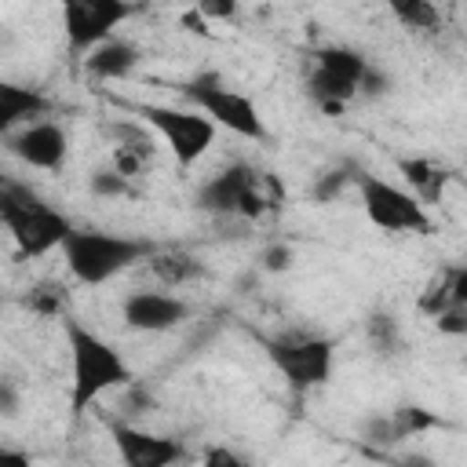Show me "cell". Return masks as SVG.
Masks as SVG:
<instances>
[{
    "instance_id": "6da1fadb",
    "label": "cell",
    "mask_w": 467,
    "mask_h": 467,
    "mask_svg": "<svg viewBox=\"0 0 467 467\" xmlns=\"http://www.w3.org/2000/svg\"><path fill=\"white\" fill-rule=\"evenodd\" d=\"M66 328V350H69V412L84 416L102 394L131 387V365L128 358L102 339L95 328H88L77 317H62Z\"/></svg>"
},
{
    "instance_id": "7a4b0ae2",
    "label": "cell",
    "mask_w": 467,
    "mask_h": 467,
    "mask_svg": "<svg viewBox=\"0 0 467 467\" xmlns=\"http://www.w3.org/2000/svg\"><path fill=\"white\" fill-rule=\"evenodd\" d=\"M157 244L146 237H131V234H113V230H95V226H73L62 241V263L66 270L88 285L99 288L120 274H128L131 266L146 263V255Z\"/></svg>"
},
{
    "instance_id": "3957f363",
    "label": "cell",
    "mask_w": 467,
    "mask_h": 467,
    "mask_svg": "<svg viewBox=\"0 0 467 467\" xmlns=\"http://www.w3.org/2000/svg\"><path fill=\"white\" fill-rule=\"evenodd\" d=\"M0 223L18 252V259H44L55 248H62L66 234L73 230V219L58 212L51 201H44L33 186L7 179L0 190Z\"/></svg>"
},
{
    "instance_id": "277c9868",
    "label": "cell",
    "mask_w": 467,
    "mask_h": 467,
    "mask_svg": "<svg viewBox=\"0 0 467 467\" xmlns=\"http://www.w3.org/2000/svg\"><path fill=\"white\" fill-rule=\"evenodd\" d=\"M281 204V182L270 171H259L248 161H234L219 168L201 190L197 208L215 219H263Z\"/></svg>"
},
{
    "instance_id": "5b68a950",
    "label": "cell",
    "mask_w": 467,
    "mask_h": 467,
    "mask_svg": "<svg viewBox=\"0 0 467 467\" xmlns=\"http://www.w3.org/2000/svg\"><path fill=\"white\" fill-rule=\"evenodd\" d=\"M266 361L274 365V372L296 390H317L332 379L336 368V339L321 336V332H306V328H285L274 336L259 339Z\"/></svg>"
},
{
    "instance_id": "8992f818",
    "label": "cell",
    "mask_w": 467,
    "mask_h": 467,
    "mask_svg": "<svg viewBox=\"0 0 467 467\" xmlns=\"http://www.w3.org/2000/svg\"><path fill=\"white\" fill-rule=\"evenodd\" d=\"M182 99L201 109L215 128H226L241 139H252V142H263L266 139V124H263V113L255 106L252 95H244L241 88H234L226 77H219L215 69H204L190 80L179 84Z\"/></svg>"
},
{
    "instance_id": "52a82bcc",
    "label": "cell",
    "mask_w": 467,
    "mask_h": 467,
    "mask_svg": "<svg viewBox=\"0 0 467 467\" xmlns=\"http://www.w3.org/2000/svg\"><path fill=\"white\" fill-rule=\"evenodd\" d=\"M368 69V58L358 47L347 44H321L310 51V69H306V95L317 109L325 113H343L347 102L358 99L361 73Z\"/></svg>"
},
{
    "instance_id": "ba28073f",
    "label": "cell",
    "mask_w": 467,
    "mask_h": 467,
    "mask_svg": "<svg viewBox=\"0 0 467 467\" xmlns=\"http://www.w3.org/2000/svg\"><path fill=\"white\" fill-rule=\"evenodd\" d=\"M131 113L168 146V153L175 157L179 168H193L215 146V135H219V128L201 109H175V106H161V102H139V106H131Z\"/></svg>"
},
{
    "instance_id": "9c48e42d",
    "label": "cell",
    "mask_w": 467,
    "mask_h": 467,
    "mask_svg": "<svg viewBox=\"0 0 467 467\" xmlns=\"http://www.w3.org/2000/svg\"><path fill=\"white\" fill-rule=\"evenodd\" d=\"M354 186H358L365 219H368L376 230L409 234V237H420V234L431 230L427 204H420L405 186H398V182H390V179H383V175H372V171H358V175H354Z\"/></svg>"
},
{
    "instance_id": "30bf717a",
    "label": "cell",
    "mask_w": 467,
    "mask_h": 467,
    "mask_svg": "<svg viewBox=\"0 0 467 467\" xmlns=\"http://www.w3.org/2000/svg\"><path fill=\"white\" fill-rule=\"evenodd\" d=\"M58 15H62L69 55L84 58L95 44L113 36L135 15V4L131 0H58Z\"/></svg>"
},
{
    "instance_id": "8fae6325",
    "label": "cell",
    "mask_w": 467,
    "mask_h": 467,
    "mask_svg": "<svg viewBox=\"0 0 467 467\" xmlns=\"http://www.w3.org/2000/svg\"><path fill=\"white\" fill-rule=\"evenodd\" d=\"M7 142V153L36 171H62L66 161H69V135L58 120H47V117H36L22 128H15L11 135H4Z\"/></svg>"
},
{
    "instance_id": "7c38bea8",
    "label": "cell",
    "mask_w": 467,
    "mask_h": 467,
    "mask_svg": "<svg viewBox=\"0 0 467 467\" xmlns=\"http://www.w3.org/2000/svg\"><path fill=\"white\" fill-rule=\"evenodd\" d=\"M120 317L131 332H171L190 317V303L182 296H171V292L139 288V292L124 296Z\"/></svg>"
},
{
    "instance_id": "4fadbf2b",
    "label": "cell",
    "mask_w": 467,
    "mask_h": 467,
    "mask_svg": "<svg viewBox=\"0 0 467 467\" xmlns=\"http://www.w3.org/2000/svg\"><path fill=\"white\" fill-rule=\"evenodd\" d=\"M109 438L117 445V456L128 467H168V463L182 460V445L175 438L142 431V427L124 423V420H109Z\"/></svg>"
},
{
    "instance_id": "5bb4252c",
    "label": "cell",
    "mask_w": 467,
    "mask_h": 467,
    "mask_svg": "<svg viewBox=\"0 0 467 467\" xmlns=\"http://www.w3.org/2000/svg\"><path fill=\"white\" fill-rule=\"evenodd\" d=\"M113 139V168L128 179H142L157 153V135L142 120H117L109 124Z\"/></svg>"
},
{
    "instance_id": "9a60e30c",
    "label": "cell",
    "mask_w": 467,
    "mask_h": 467,
    "mask_svg": "<svg viewBox=\"0 0 467 467\" xmlns=\"http://www.w3.org/2000/svg\"><path fill=\"white\" fill-rule=\"evenodd\" d=\"M80 62H84L88 77H95V80H124V77H131L139 69L142 51H139V44H131V40L113 33L102 44H95Z\"/></svg>"
},
{
    "instance_id": "2e32d148",
    "label": "cell",
    "mask_w": 467,
    "mask_h": 467,
    "mask_svg": "<svg viewBox=\"0 0 467 467\" xmlns=\"http://www.w3.org/2000/svg\"><path fill=\"white\" fill-rule=\"evenodd\" d=\"M47 109H51V99L40 88L0 77V139L36 117H47Z\"/></svg>"
},
{
    "instance_id": "e0dca14e",
    "label": "cell",
    "mask_w": 467,
    "mask_h": 467,
    "mask_svg": "<svg viewBox=\"0 0 467 467\" xmlns=\"http://www.w3.org/2000/svg\"><path fill=\"white\" fill-rule=\"evenodd\" d=\"M398 175L409 182V193L420 201V204H441L449 182L456 179L452 168H445L441 161L434 157H398Z\"/></svg>"
},
{
    "instance_id": "ac0fdd59",
    "label": "cell",
    "mask_w": 467,
    "mask_h": 467,
    "mask_svg": "<svg viewBox=\"0 0 467 467\" xmlns=\"http://www.w3.org/2000/svg\"><path fill=\"white\" fill-rule=\"evenodd\" d=\"M420 314L423 317H438L445 310H456V306H467V270L460 263H445L420 292Z\"/></svg>"
},
{
    "instance_id": "d6986e66",
    "label": "cell",
    "mask_w": 467,
    "mask_h": 467,
    "mask_svg": "<svg viewBox=\"0 0 467 467\" xmlns=\"http://www.w3.org/2000/svg\"><path fill=\"white\" fill-rule=\"evenodd\" d=\"M146 266L164 288H182L204 274V263L186 248H153L146 255Z\"/></svg>"
},
{
    "instance_id": "ffe728a7",
    "label": "cell",
    "mask_w": 467,
    "mask_h": 467,
    "mask_svg": "<svg viewBox=\"0 0 467 467\" xmlns=\"http://www.w3.org/2000/svg\"><path fill=\"white\" fill-rule=\"evenodd\" d=\"M387 423H390V438H394V441L416 438V434H423V431H431V427H445L441 416H434V412H427V409H420V405H398V409L387 416Z\"/></svg>"
},
{
    "instance_id": "44dd1931",
    "label": "cell",
    "mask_w": 467,
    "mask_h": 467,
    "mask_svg": "<svg viewBox=\"0 0 467 467\" xmlns=\"http://www.w3.org/2000/svg\"><path fill=\"white\" fill-rule=\"evenodd\" d=\"M365 339H368V347H372L379 358H394V354L401 350V325H398V317H390L387 310L368 314V321H365Z\"/></svg>"
},
{
    "instance_id": "7402d4cb",
    "label": "cell",
    "mask_w": 467,
    "mask_h": 467,
    "mask_svg": "<svg viewBox=\"0 0 467 467\" xmlns=\"http://www.w3.org/2000/svg\"><path fill=\"white\" fill-rule=\"evenodd\" d=\"M390 7V15L405 26V29H434L441 22L438 4L434 0H383Z\"/></svg>"
},
{
    "instance_id": "603a6c76",
    "label": "cell",
    "mask_w": 467,
    "mask_h": 467,
    "mask_svg": "<svg viewBox=\"0 0 467 467\" xmlns=\"http://www.w3.org/2000/svg\"><path fill=\"white\" fill-rule=\"evenodd\" d=\"M22 303H26L33 314H40V317H66L69 296H66V288H62L58 281H40V285H33V288L26 292Z\"/></svg>"
},
{
    "instance_id": "cb8c5ba5",
    "label": "cell",
    "mask_w": 467,
    "mask_h": 467,
    "mask_svg": "<svg viewBox=\"0 0 467 467\" xmlns=\"http://www.w3.org/2000/svg\"><path fill=\"white\" fill-rule=\"evenodd\" d=\"M135 179H128V175H120L113 164L109 168H99V171H91V179H88V190L95 193V197H109V201H117V197H131L135 193V186H131Z\"/></svg>"
},
{
    "instance_id": "d4e9b609",
    "label": "cell",
    "mask_w": 467,
    "mask_h": 467,
    "mask_svg": "<svg viewBox=\"0 0 467 467\" xmlns=\"http://www.w3.org/2000/svg\"><path fill=\"white\" fill-rule=\"evenodd\" d=\"M193 11L204 22H230L241 11V0H193Z\"/></svg>"
},
{
    "instance_id": "484cf974",
    "label": "cell",
    "mask_w": 467,
    "mask_h": 467,
    "mask_svg": "<svg viewBox=\"0 0 467 467\" xmlns=\"http://www.w3.org/2000/svg\"><path fill=\"white\" fill-rule=\"evenodd\" d=\"M350 182H354L350 164L339 168V171H328V175L317 179V186H314V201H332V197H339V190H347Z\"/></svg>"
},
{
    "instance_id": "4316f807",
    "label": "cell",
    "mask_w": 467,
    "mask_h": 467,
    "mask_svg": "<svg viewBox=\"0 0 467 467\" xmlns=\"http://www.w3.org/2000/svg\"><path fill=\"white\" fill-rule=\"evenodd\" d=\"M22 405V387L11 376H0V416H15Z\"/></svg>"
},
{
    "instance_id": "83f0119b",
    "label": "cell",
    "mask_w": 467,
    "mask_h": 467,
    "mask_svg": "<svg viewBox=\"0 0 467 467\" xmlns=\"http://www.w3.org/2000/svg\"><path fill=\"white\" fill-rule=\"evenodd\" d=\"M292 259H296V252H292L288 244H270V248L263 252V266H266L270 274L288 270V266H292Z\"/></svg>"
},
{
    "instance_id": "f1b7e54d",
    "label": "cell",
    "mask_w": 467,
    "mask_h": 467,
    "mask_svg": "<svg viewBox=\"0 0 467 467\" xmlns=\"http://www.w3.org/2000/svg\"><path fill=\"white\" fill-rule=\"evenodd\" d=\"M204 463H212V467H219V463H223V467H237L241 456L230 452V449H208V452H204Z\"/></svg>"
},
{
    "instance_id": "f546056e",
    "label": "cell",
    "mask_w": 467,
    "mask_h": 467,
    "mask_svg": "<svg viewBox=\"0 0 467 467\" xmlns=\"http://www.w3.org/2000/svg\"><path fill=\"white\" fill-rule=\"evenodd\" d=\"M0 463H29V456H26L22 449H7V445H0Z\"/></svg>"
},
{
    "instance_id": "4dcf8cb0",
    "label": "cell",
    "mask_w": 467,
    "mask_h": 467,
    "mask_svg": "<svg viewBox=\"0 0 467 467\" xmlns=\"http://www.w3.org/2000/svg\"><path fill=\"white\" fill-rule=\"evenodd\" d=\"M4 182H7V175H4V171H0V190H4Z\"/></svg>"
},
{
    "instance_id": "1f68e13d",
    "label": "cell",
    "mask_w": 467,
    "mask_h": 467,
    "mask_svg": "<svg viewBox=\"0 0 467 467\" xmlns=\"http://www.w3.org/2000/svg\"><path fill=\"white\" fill-rule=\"evenodd\" d=\"M0 306H4V288H0Z\"/></svg>"
}]
</instances>
